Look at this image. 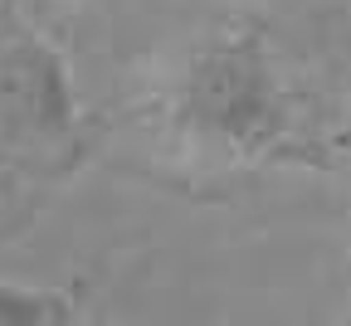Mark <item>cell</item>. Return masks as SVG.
<instances>
[{"label":"cell","mask_w":351,"mask_h":326,"mask_svg":"<svg viewBox=\"0 0 351 326\" xmlns=\"http://www.w3.org/2000/svg\"><path fill=\"white\" fill-rule=\"evenodd\" d=\"M83 122L73 68L59 44L0 0V151H59Z\"/></svg>","instance_id":"7a4b0ae2"},{"label":"cell","mask_w":351,"mask_h":326,"mask_svg":"<svg viewBox=\"0 0 351 326\" xmlns=\"http://www.w3.org/2000/svg\"><path fill=\"white\" fill-rule=\"evenodd\" d=\"M78 297L64 288H34L0 277V326H69L78 321Z\"/></svg>","instance_id":"3957f363"},{"label":"cell","mask_w":351,"mask_h":326,"mask_svg":"<svg viewBox=\"0 0 351 326\" xmlns=\"http://www.w3.org/2000/svg\"><path fill=\"white\" fill-rule=\"evenodd\" d=\"M166 122L181 147L225 161V166H263L278 156H298L293 136V98L274 44L258 25H230L200 39L186 64L171 73Z\"/></svg>","instance_id":"6da1fadb"}]
</instances>
